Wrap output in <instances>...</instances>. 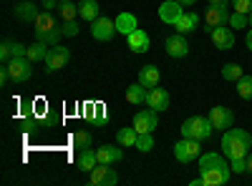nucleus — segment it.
<instances>
[{
	"instance_id": "1",
	"label": "nucleus",
	"mask_w": 252,
	"mask_h": 186,
	"mask_svg": "<svg viewBox=\"0 0 252 186\" xmlns=\"http://www.w3.org/2000/svg\"><path fill=\"white\" fill-rule=\"evenodd\" d=\"M199 176L204 179V186H222L232 176V166L227 163L224 154L209 151L199 156Z\"/></svg>"
},
{
	"instance_id": "2",
	"label": "nucleus",
	"mask_w": 252,
	"mask_h": 186,
	"mask_svg": "<svg viewBox=\"0 0 252 186\" xmlns=\"http://www.w3.org/2000/svg\"><path fill=\"white\" fill-rule=\"evenodd\" d=\"M252 149V136L245 129H227L222 136V154L232 161V159H245Z\"/></svg>"
},
{
	"instance_id": "3",
	"label": "nucleus",
	"mask_w": 252,
	"mask_h": 186,
	"mask_svg": "<svg viewBox=\"0 0 252 186\" xmlns=\"http://www.w3.org/2000/svg\"><path fill=\"white\" fill-rule=\"evenodd\" d=\"M182 138H197V141H204L212 136L215 126H212V121H209V116H192V118H187L182 123Z\"/></svg>"
},
{
	"instance_id": "4",
	"label": "nucleus",
	"mask_w": 252,
	"mask_h": 186,
	"mask_svg": "<svg viewBox=\"0 0 252 186\" xmlns=\"http://www.w3.org/2000/svg\"><path fill=\"white\" fill-rule=\"evenodd\" d=\"M229 3L227 0H220V3H209L207 13H204V30L212 35L215 28H222V26H229Z\"/></svg>"
},
{
	"instance_id": "5",
	"label": "nucleus",
	"mask_w": 252,
	"mask_h": 186,
	"mask_svg": "<svg viewBox=\"0 0 252 186\" xmlns=\"http://www.w3.org/2000/svg\"><path fill=\"white\" fill-rule=\"evenodd\" d=\"M174 156L179 163H192V161H199L202 156V149H199V141L197 138H182L174 143Z\"/></svg>"
},
{
	"instance_id": "6",
	"label": "nucleus",
	"mask_w": 252,
	"mask_h": 186,
	"mask_svg": "<svg viewBox=\"0 0 252 186\" xmlns=\"http://www.w3.org/2000/svg\"><path fill=\"white\" fill-rule=\"evenodd\" d=\"M71 60V51L66 46H51L48 48V55H46V73H53V71H61L66 68Z\"/></svg>"
},
{
	"instance_id": "7",
	"label": "nucleus",
	"mask_w": 252,
	"mask_h": 186,
	"mask_svg": "<svg viewBox=\"0 0 252 186\" xmlns=\"http://www.w3.org/2000/svg\"><path fill=\"white\" fill-rule=\"evenodd\" d=\"M116 33H119L116 20H111V18L98 15V18L94 20V23H91V35H94L96 40H101V43H109V40H111Z\"/></svg>"
},
{
	"instance_id": "8",
	"label": "nucleus",
	"mask_w": 252,
	"mask_h": 186,
	"mask_svg": "<svg viewBox=\"0 0 252 186\" xmlns=\"http://www.w3.org/2000/svg\"><path fill=\"white\" fill-rule=\"evenodd\" d=\"M8 71H10V80L15 83H26L33 73V60H28L26 55L23 58H10L8 60Z\"/></svg>"
},
{
	"instance_id": "9",
	"label": "nucleus",
	"mask_w": 252,
	"mask_h": 186,
	"mask_svg": "<svg viewBox=\"0 0 252 186\" xmlns=\"http://www.w3.org/2000/svg\"><path fill=\"white\" fill-rule=\"evenodd\" d=\"M157 126H159V111H154V108H144L134 116L136 133H154Z\"/></svg>"
},
{
	"instance_id": "10",
	"label": "nucleus",
	"mask_w": 252,
	"mask_h": 186,
	"mask_svg": "<svg viewBox=\"0 0 252 186\" xmlns=\"http://www.w3.org/2000/svg\"><path fill=\"white\" fill-rule=\"evenodd\" d=\"M209 121H212L215 129L227 131V129L235 126V113L229 111L227 106H215V108H209Z\"/></svg>"
},
{
	"instance_id": "11",
	"label": "nucleus",
	"mask_w": 252,
	"mask_h": 186,
	"mask_svg": "<svg viewBox=\"0 0 252 186\" xmlns=\"http://www.w3.org/2000/svg\"><path fill=\"white\" fill-rule=\"evenodd\" d=\"M119 181L116 169H111V163H98V166L91 171V184L94 186H114Z\"/></svg>"
},
{
	"instance_id": "12",
	"label": "nucleus",
	"mask_w": 252,
	"mask_h": 186,
	"mask_svg": "<svg viewBox=\"0 0 252 186\" xmlns=\"http://www.w3.org/2000/svg\"><path fill=\"white\" fill-rule=\"evenodd\" d=\"M146 106L154 108V111H159V113L166 111V108H169V91L159 88V86L149 88V93H146Z\"/></svg>"
},
{
	"instance_id": "13",
	"label": "nucleus",
	"mask_w": 252,
	"mask_h": 186,
	"mask_svg": "<svg viewBox=\"0 0 252 186\" xmlns=\"http://www.w3.org/2000/svg\"><path fill=\"white\" fill-rule=\"evenodd\" d=\"M182 13H184V5H179L177 0H166V3L159 5V18H161V23H166V26H174L177 20L182 18Z\"/></svg>"
},
{
	"instance_id": "14",
	"label": "nucleus",
	"mask_w": 252,
	"mask_h": 186,
	"mask_svg": "<svg viewBox=\"0 0 252 186\" xmlns=\"http://www.w3.org/2000/svg\"><path fill=\"white\" fill-rule=\"evenodd\" d=\"M187 53H189V43H187L184 33H174L166 38V55L169 58H184Z\"/></svg>"
},
{
	"instance_id": "15",
	"label": "nucleus",
	"mask_w": 252,
	"mask_h": 186,
	"mask_svg": "<svg viewBox=\"0 0 252 186\" xmlns=\"http://www.w3.org/2000/svg\"><path fill=\"white\" fill-rule=\"evenodd\" d=\"M212 43H215L217 51H229V48L235 46V33H232V28H227V26L215 28V30H212Z\"/></svg>"
},
{
	"instance_id": "16",
	"label": "nucleus",
	"mask_w": 252,
	"mask_h": 186,
	"mask_svg": "<svg viewBox=\"0 0 252 186\" xmlns=\"http://www.w3.org/2000/svg\"><path fill=\"white\" fill-rule=\"evenodd\" d=\"M38 8H40V5L31 3V0H23V3H18V5H15V18H18V20H23V23H35V18L40 15Z\"/></svg>"
},
{
	"instance_id": "17",
	"label": "nucleus",
	"mask_w": 252,
	"mask_h": 186,
	"mask_svg": "<svg viewBox=\"0 0 252 186\" xmlns=\"http://www.w3.org/2000/svg\"><path fill=\"white\" fill-rule=\"evenodd\" d=\"M33 26H35V38H40V35H46V33L58 28V23H56V18L51 15V10H40V15L35 18Z\"/></svg>"
},
{
	"instance_id": "18",
	"label": "nucleus",
	"mask_w": 252,
	"mask_h": 186,
	"mask_svg": "<svg viewBox=\"0 0 252 186\" xmlns=\"http://www.w3.org/2000/svg\"><path fill=\"white\" fill-rule=\"evenodd\" d=\"M76 166L81 169V171H94L96 166H98V156H96V151L89 146V149H81V154H78V159H76Z\"/></svg>"
},
{
	"instance_id": "19",
	"label": "nucleus",
	"mask_w": 252,
	"mask_h": 186,
	"mask_svg": "<svg viewBox=\"0 0 252 186\" xmlns=\"http://www.w3.org/2000/svg\"><path fill=\"white\" fill-rule=\"evenodd\" d=\"M126 38H129V48H131L134 53H146V51H149V46H152L149 35H146L141 28H136L131 35H126Z\"/></svg>"
},
{
	"instance_id": "20",
	"label": "nucleus",
	"mask_w": 252,
	"mask_h": 186,
	"mask_svg": "<svg viewBox=\"0 0 252 186\" xmlns=\"http://www.w3.org/2000/svg\"><path fill=\"white\" fill-rule=\"evenodd\" d=\"M197 26H199V15H197V13H192V10H184V13H182V18L174 23L177 33H184V35H187V33H192Z\"/></svg>"
},
{
	"instance_id": "21",
	"label": "nucleus",
	"mask_w": 252,
	"mask_h": 186,
	"mask_svg": "<svg viewBox=\"0 0 252 186\" xmlns=\"http://www.w3.org/2000/svg\"><path fill=\"white\" fill-rule=\"evenodd\" d=\"M159 78H161V73H159L157 66H144V68L139 71V83H141L144 88H154V86H159Z\"/></svg>"
},
{
	"instance_id": "22",
	"label": "nucleus",
	"mask_w": 252,
	"mask_h": 186,
	"mask_svg": "<svg viewBox=\"0 0 252 186\" xmlns=\"http://www.w3.org/2000/svg\"><path fill=\"white\" fill-rule=\"evenodd\" d=\"M96 156H98V163H119L121 159H124V151L121 149H116V146H101V149H96Z\"/></svg>"
},
{
	"instance_id": "23",
	"label": "nucleus",
	"mask_w": 252,
	"mask_h": 186,
	"mask_svg": "<svg viewBox=\"0 0 252 186\" xmlns=\"http://www.w3.org/2000/svg\"><path fill=\"white\" fill-rule=\"evenodd\" d=\"M116 28H119L121 35H131V33L139 28L136 15H131V13H119V15H116Z\"/></svg>"
},
{
	"instance_id": "24",
	"label": "nucleus",
	"mask_w": 252,
	"mask_h": 186,
	"mask_svg": "<svg viewBox=\"0 0 252 186\" xmlns=\"http://www.w3.org/2000/svg\"><path fill=\"white\" fill-rule=\"evenodd\" d=\"M98 3L96 0H81L78 3V18H83V20H89V23H94V20L98 18Z\"/></svg>"
},
{
	"instance_id": "25",
	"label": "nucleus",
	"mask_w": 252,
	"mask_h": 186,
	"mask_svg": "<svg viewBox=\"0 0 252 186\" xmlns=\"http://www.w3.org/2000/svg\"><path fill=\"white\" fill-rule=\"evenodd\" d=\"M146 93H149V88H144L141 83H134L126 88V101L131 103V106H139V103H146Z\"/></svg>"
},
{
	"instance_id": "26",
	"label": "nucleus",
	"mask_w": 252,
	"mask_h": 186,
	"mask_svg": "<svg viewBox=\"0 0 252 186\" xmlns=\"http://www.w3.org/2000/svg\"><path fill=\"white\" fill-rule=\"evenodd\" d=\"M136 138H139V133H136L134 126H131V129H119V131H116V141H119V146H124V149L136 146Z\"/></svg>"
},
{
	"instance_id": "27",
	"label": "nucleus",
	"mask_w": 252,
	"mask_h": 186,
	"mask_svg": "<svg viewBox=\"0 0 252 186\" xmlns=\"http://www.w3.org/2000/svg\"><path fill=\"white\" fill-rule=\"evenodd\" d=\"M48 48H51V46H46L43 40H35L33 46H28V53H26V58H28V60H33V63H35V60H46V55H48Z\"/></svg>"
},
{
	"instance_id": "28",
	"label": "nucleus",
	"mask_w": 252,
	"mask_h": 186,
	"mask_svg": "<svg viewBox=\"0 0 252 186\" xmlns=\"http://www.w3.org/2000/svg\"><path fill=\"white\" fill-rule=\"evenodd\" d=\"M58 15H61V20H76L78 5L71 3V0H58Z\"/></svg>"
},
{
	"instance_id": "29",
	"label": "nucleus",
	"mask_w": 252,
	"mask_h": 186,
	"mask_svg": "<svg viewBox=\"0 0 252 186\" xmlns=\"http://www.w3.org/2000/svg\"><path fill=\"white\" fill-rule=\"evenodd\" d=\"M242 76H245V73H242V66H240V63H227V66L222 68V78H224V80H232V83H237Z\"/></svg>"
},
{
	"instance_id": "30",
	"label": "nucleus",
	"mask_w": 252,
	"mask_h": 186,
	"mask_svg": "<svg viewBox=\"0 0 252 186\" xmlns=\"http://www.w3.org/2000/svg\"><path fill=\"white\" fill-rule=\"evenodd\" d=\"M237 96L245 98V101L252 98V76H242V78L237 80Z\"/></svg>"
},
{
	"instance_id": "31",
	"label": "nucleus",
	"mask_w": 252,
	"mask_h": 186,
	"mask_svg": "<svg viewBox=\"0 0 252 186\" xmlns=\"http://www.w3.org/2000/svg\"><path fill=\"white\" fill-rule=\"evenodd\" d=\"M71 141H73V146H76V149H89L94 138H91L89 131H76V133L71 136Z\"/></svg>"
},
{
	"instance_id": "32",
	"label": "nucleus",
	"mask_w": 252,
	"mask_h": 186,
	"mask_svg": "<svg viewBox=\"0 0 252 186\" xmlns=\"http://www.w3.org/2000/svg\"><path fill=\"white\" fill-rule=\"evenodd\" d=\"M91 121L96 123V126H103V123H106V106H103V103H94L91 106Z\"/></svg>"
},
{
	"instance_id": "33",
	"label": "nucleus",
	"mask_w": 252,
	"mask_h": 186,
	"mask_svg": "<svg viewBox=\"0 0 252 186\" xmlns=\"http://www.w3.org/2000/svg\"><path fill=\"white\" fill-rule=\"evenodd\" d=\"M136 149H139L141 154L152 151V149H154V136H152V133H139V138H136Z\"/></svg>"
},
{
	"instance_id": "34",
	"label": "nucleus",
	"mask_w": 252,
	"mask_h": 186,
	"mask_svg": "<svg viewBox=\"0 0 252 186\" xmlns=\"http://www.w3.org/2000/svg\"><path fill=\"white\" fill-rule=\"evenodd\" d=\"M78 30H81L78 20H63V23H61V33H63V38H73V35H78Z\"/></svg>"
},
{
	"instance_id": "35",
	"label": "nucleus",
	"mask_w": 252,
	"mask_h": 186,
	"mask_svg": "<svg viewBox=\"0 0 252 186\" xmlns=\"http://www.w3.org/2000/svg\"><path fill=\"white\" fill-rule=\"evenodd\" d=\"M250 26V20H247V15L245 13H237V10H232V15H229V28H247Z\"/></svg>"
},
{
	"instance_id": "36",
	"label": "nucleus",
	"mask_w": 252,
	"mask_h": 186,
	"mask_svg": "<svg viewBox=\"0 0 252 186\" xmlns=\"http://www.w3.org/2000/svg\"><path fill=\"white\" fill-rule=\"evenodd\" d=\"M61 38H63V33H61V26H58L56 30H51V33H46V35H40V38H35V40H43L46 46H58Z\"/></svg>"
},
{
	"instance_id": "37",
	"label": "nucleus",
	"mask_w": 252,
	"mask_h": 186,
	"mask_svg": "<svg viewBox=\"0 0 252 186\" xmlns=\"http://www.w3.org/2000/svg\"><path fill=\"white\" fill-rule=\"evenodd\" d=\"M232 10H237V13H250L252 10V0H232Z\"/></svg>"
},
{
	"instance_id": "38",
	"label": "nucleus",
	"mask_w": 252,
	"mask_h": 186,
	"mask_svg": "<svg viewBox=\"0 0 252 186\" xmlns=\"http://www.w3.org/2000/svg\"><path fill=\"white\" fill-rule=\"evenodd\" d=\"M35 129H40V121H38L35 116H28V118L23 121V131H26V133H33Z\"/></svg>"
},
{
	"instance_id": "39",
	"label": "nucleus",
	"mask_w": 252,
	"mask_h": 186,
	"mask_svg": "<svg viewBox=\"0 0 252 186\" xmlns=\"http://www.w3.org/2000/svg\"><path fill=\"white\" fill-rule=\"evenodd\" d=\"M232 174H242V171H247V156L245 159H232Z\"/></svg>"
},
{
	"instance_id": "40",
	"label": "nucleus",
	"mask_w": 252,
	"mask_h": 186,
	"mask_svg": "<svg viewBox=\"0 0 252 186\" xmlns=\"http://www.w3.org/2000/svg\"><path fill=\"white\" fill-rule=\"evenodd\" d=\"M10 58H13V53H10V40H3V46H0V60H3V63H8Z\"/></svg>"
},
{
	"instance_id": "41",
	"label": "nucleus",
	"mask_w": 252,
	"mask_h": 186,
	"mask_svg": "<svg viewBox=\"0 0 252 186\" xmlns=\"http://www.w3.org/2000/svg\"><path fill=\"white\" fill-rule=\"evenodd\" d=\"M61 123V118L56 116V113H46V118H43V129H53V126H58Z\"/></svg>"
},
{
	"instance_id": "42",
	"label": "nucleus",
	"mask_w": 252,
	"mask_h": 186,
	"mask_svg": "<svg viewBox=\"0 0 252 186\" xmlns=\"http://www.w3.org/2000/svg\"><path fill=\"white\" fill-rule=\"evenodd\" d=\"M40 8H43V10H53V8H58V0H40Z\"/></svg>"
},
{
	"instance_id": "43",
	"label": "nucleus",
	"mask_w": 252,
	"mask_h": 186,
	"mask_svg": "<svg viewBox=\"0 0 252 186\" xmlns=\"http://www.w3.org/2000/svg\"><path fill=\"white\" fill-rule=\"evenodd\" d=\"M245 46H247V51H252V28H250L247 35H245Z\"/></svg>"
},
{
	"instance_id": "44",
	"label": "nucleus",
	"mask_w": 252,
	"mask_h": 186,
	"mask_svg": "<svg viewBox=\"0 0 252 186\" xmlns=\"http://www.w3.org/2000/svg\"><path fill=\"white\" fill-rule=\"evenodd\" d=\"M177 3H179V5H184V8H192V5L197 3V0H177Z\"/></svg>"
},
{
	"instance_id": "45",
	"label": "nucleus",
	"mask_w": 252,
	"mask_h": 186,
	"mask_svg": "<svg viewBox=\"0 0 252 186\" xmlns=\"http://www.w3.org/2000/svg\"><path fill=\"white\" fill-rule=\"evenodd\" d=\"M189 184H192V186H204V179H202V176H197V179H192Z\"/></svg>"
},
{
	"instance_id": "46",
	"label": "nucleus",
	"mask_w": 252,
	"mask_h": 186,
	"mask_svg": "<svg viewBox=\"0 0 252 186\" xmlns=\"http://www.w3.org/2000/svg\"><path fill=\"white\" fill-rule=\"evenodd\" d=\"M247 171L252 174V154H247Z\"/></svg>"
},
{
	"instance_id": "47",
	"label": "nucleus",
	"mask_w": 252,
	"mask_h": 186,
	"mask_svg": "<svg viewBox=\"0 0 252 186\" xmlns=\"http://www.w3.org/2000/svg\"><path fill=\"white\" fill-rule=\"evenodd\" d=\"M247 20H250V28H252V10L247 13Z\"/></svg>"
},
{
	"instance_id": "48",
	"label": "nucleus",
	"mask_w": 252,
	"mask_h": 186,
	"mask_svg": "<svg viewBox=\"0 0 252 186\" xmlns=\"http://www.w3.org/2000/svg\"><path fill=\"white\" fill-rule=\"evenodd\" d=\"M207 3H220V0H207Z\"/></svg>"
}]
</instances>
